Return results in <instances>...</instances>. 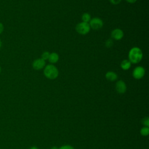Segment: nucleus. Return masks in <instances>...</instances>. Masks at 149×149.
Returning a JSON list of instances; mask_svg holds the SVG:
<instances>
[{
  "mask_svg": "<svg viewBox=\"0 0 149 149\" xmlns=\"http://www.w3.org/2000/svg\"><path fill=\"white\" fill-rule=\"evenodd\" d=\"M128 58L131 63H138L143 58V52L139 47H133L129 52Z\"/></svg>",
  "mask_w": 149,
  "mask_h": 149,
  "instance_id": "nucleus-1",
  "label": "nucleus"
},
{
  "mask_svg": "<svg viewBox=\"0 0 149 149\" xmlns=\"http://www.w3.org/2000/svg\"><path fill=\"white\" fill-rule=\"evenodd\" d=\"M44 74L47 79L54 80L58 77L59 72L55 66L52 64H49L44 67Z\"/></svg>",
  "mask_w": 149,
  "mask_h": 149,
  "instance_id": "nucleus-2",
  "label": "nucleus"
},
{
  "mask_svg": "<svg viewBox=\"0 0 149 149\" xmlns=\"http://www.w3.org/2000/svg\"><path fill=\"white\" fill-rule=\"evenodd\" d=\"M90 26L88 23L80 22L78 23L76 26V31L81 35H86L89 33L90 30Z\"/></svg>",
  "mask_w": 149,
  "mask_h": 149,
  "instance_id": "nucleus-3",
  "label": "nucleus"
},
{
  "mask_svg": "<svg viewBox=\"0 0 149 149\" xmlns=\"http://www.w3.org/2000/svg\"><path fill=\"white\" fill-rule=\"evenodd\" d=\"M89 25L90 28L93 29V30H97L102 28L103 26V22L98 17H94L90 20L89 22Z\"/></svg>",
  "mask_w": 149,
  "mask_h": 149,
  "instance_id": "nucleus-4",
  "label": "nucleus"
},
{
  "mask_svg": "<svg viewBox=\"0 0 149 149\" xmlns=\"http://www.w3.org/2000/svg\"><path fill=\"white\" fill-rule=\"evenodd\" d=\"M145 74V69L143 66H137L132 72L133 77L136 79H140L143 77Z\"/></svg>",
  "mask_w": 149,
  "mask_h": 149,
  "instance_id": "nucleus-5",
  "label": "nucleus"
},
{
  "mask_svg": "<svg viewBox=\"0 0 149 149\" xmlns=\"http://www.w3.org/2000/svg\"><path fill=\"white\" fill-rule=\"evenodd\" d=\"M115 88L118 93L124 94L127 90L126 84L123 80H119L116 83Z\"/></svg>",
  "mask_w": 149,
  "mask_h": 149,
  "instance_id": "nucleus-6",
  "label": "nucleus"
},
{
  "mask_svg": "<svg viewBox=\"0 0 149 149\" xmlns=\"http://www.w3.org/2000/svg\"><path fill=\"white\" fill-rule=\"evenodd\" d=\"M32 66L35 70H41L45 66V62L41 58L37 59L33 61Z\"/></svg>",
  "mask_w": 149,
  "mask_h": 149,
  "instance_id": "nucleus-7",
  "label": "nucleus"
},
{
  "mask_svg": "<svg viewBox=\"0 0 149 149\" xmlns=\"http://www.w3.org/2000/svg\"><path fill=\"white\" fill-rule=\"evenodd\" d=\"M123 32L120 29H115L111 32V37L112 39L115 40H120L123 37Z\"/></svg>",
  "mask_w": 149,
  "mask_h": 149,
  "instance_id": "nucleus-8",
  "label": "nucleus"
},
{
  "mask_svg": "<svg viewBox=\"0 0 149 149\" xmlns=\"http://www.w3.org/2000/svg\"><path fill=\"white\" fill-rule=\"evenodd\" d=\"M105 77L108 81H113L117 79L118 75L113 72L109 71L105 74Z\"/></svg>",
  "mask_w": 149,
  "mask_h": 149,
  "instance_id": "nucleus-9",
  "label": "nucleus"
},
{
  "mask_svg": "<svg viewBox=\"0 0 149 149\" xmlns=\"http://www.w3.org/2000/svg\"><path fill=\"white\" fill-rule=\"evenodd\" d=\"M48 60L51 63H55L59 60V55L56 52L50 53L49 56V58H48Z\"/></svg>",
  "mask_w": 149,
  "mask_h": 149,
  "instance_id": "nucleus-10",
  "label": "nucleus"
},
{
  "mask_svg": "<svg viewBox=\"0 0 149 149\" xmlns=\"http://www.w3.org/2000/svg\"><path fill=\"white\" fill-rule=\"evenodd\" d=\"M130 66H131V62L127 59H124L120 63V67L124 70H127L129 69Z\"/></svg>",
  "mask_w": 149,
  "mask_h": 149,
  "instance_id": "nucleus-11",
  "label": "nucleus"
},
{
  "mask_svg": "<svg viewBox=\"0 0 149 149\" xmlns=\"http://www.w3.org/2000/svg\"><path fill=\"white\" fill-rule=\"evenodd\" d=\"M81 20L83 22L89 23L91 20V16L88 13H84L81 16Z\"/></svg>",
  "mask_w": 149,
  "mask_h": 149,
  "instance_id": "nucleus-12",
  "label": "nucleus"
},
{
  "mask_svg": "<svg viewBox=\"0 0 149 149\" xmlns=\"http://www.w3.org/2000/svg\"><path fill=\"white\" fill-rule=\"evenodd\" d=\"M140 134L143 136H147L149 134V127L143 126L140 129Z\"/></svg>",
  "mask_w": 149,
  "mask_h": 149,
  "instance_id": "nucleus-13",
  "label": "nucleus"
},
{
  "mask_svg": "<svg viewBox=\"0 0 149 149\" xmlns=\"http://www.w3.org/2000/svg\"><path fill=\"white\" fill-rule=\"evenodd\" d=\"M141 122L142 125H144V126L149 127V118L148 116H146V117L143 118L141 119Z\"/></svg>",
  "mask_w": 149,
  "mask_h": 149,
  "instance_id": "nucleus-14",
  "label": "nucleus"
},
{
  "mask_svg": "<svg viewBox=\"0 0 149 149\" xmlns=\"http://www.w3.org/2000/svg\"><path fill=\"white\" fill-rule=\"evenodd\" d=\"M49 54H50V53L48 51L44 52L41 55V59H43L44 61L48 60L49 58Z\"/></svg>",
  "mask_w": 149,
  "mask_h": 149,
  "instance_id": "nucleus-15",
  "label": "nucleus"
},
{
  "mask_svg": "<svg viewBox=\"0 0 149 149\" xmlns=\"http://www.w3.org/2000/svg\"><path fill=\"white\" fill-rule=\"evenodd\" d=\"M113 40L111 38H109V39L107 40V41L105 42V46L107 48H110L113 45Z\"/></svg>",
  "mask_w": 149,
  "mask_h": 149,
  "instance_id": "nucleus-16",
  "label": "nucleus"
},
{
  "mask_svg": "<svg viewBox=\"0 0 149 149\" xmlns=\"http://www.w3.org/2000/svg\"><path fill=\"white\" fill-rule=\"evenodd\" d=\"M59 149H74V148L69 144H65L59 147Z\"/></svg>",
  "mask_w": 149,
  "mask_h": 149,
  "instance_id": "nucleus-17",
  "label": "nucleus"
},
{
  "mask_svg": "<svg viewBox=\"0 0 149 149\" xmlns=\"http://www.w3.org/2000/svg\"><path fill=\"white\" fill-rule=\"evenodd\" d=\"M109 1L113 5H118L122 1V0H109Z\"/></svg>",
  "mask_w": 149,
  "mask_h": 149,
  "instance_id": "nucleus-18",
  "label": "nucleus"
},
{
  "mask_svg": "<svg viewBox=\"0 0 149 149\" xmlns=\"http://www.w3.org/2000/svg\"><path fill=\"white\" fill-rule=\"evenodd\" d=\"M3 29H4V26H3V24L0 22V35L2 33L3 31Z\"/></svg>",
  "mask_w": 149,
  "mask_h": 149,
  "instance_id": "nucleus-19",
  "label": "nucleus"
},
{
  "mask_svg": "<svg viewBox=\"0 0 149 149\" xmlns=\"http://www.w3.org/2000/svg\"><path fill=\"white\" fill-rule=\"evenodd\" d=\"M126 1L130 3H134L137 1V0H126Z\"/></svg>",
  "mask_w": 149,
  "mask_h": 149,
  "instance_id": "nucleus-20",
  "label": "nucleus"
},
{
  "mask_svg": "<svg viewBox=\"0 0 149 149\" xmlns=\"http://www.w3.org/2000/svg\"><path fill=\"white\" fill-rule=\"evenodd\" d=\"M51 149H59V147H58L56 146H53L51 148Z\"/></svg>",
  "mask_w": 149,
  "mask_h": 149,
  "instance_id": "nucleus-21",
  "label": "nucleus"
},
{
  "mask_svg": "<svg viewBox=\"0 0 149 149\" xmlns=\"http://www.w3.org/2000/svg\"><path fill=\"white\" fill-rule=\"evenodd\" d=\"M30 149H38V148L37 147H36V146H33V147H31L30 148Z\"/></svg>",
  "mask_w": 149,
  "mask_h": 149,
  "instance_id": "nucleus-22",
  "label": "nucleus"
},
{
  "mask_svg": "<svg viewBox=\"0 0 149 149\" xmlns=\"http://www.w3.org/2000/svg\"><path fill=\"white\" fill-rule=\"evenodd\" d=\"M2 41H1V40L0 39V48H1V47H2Z\"/></svg>",
  "mask_w": 149,
  "mask_h": 149,
  "instance_id": "nucleus-23",
  "label": "nucleus"
},
{
  "mask_svg": "<svg viewBox=\"0 0 149 149\" xmlns=\"http://www.w3.org/2000/svg\"><path fill=\"white\" fill-rule=\"evenodd\" d=\"M1 72V65H0V73Z\"/></svg>",
  "mask_w": 149,
  "mask_h": 149,
  "instance_id": "nucleus-24",
  "label": "nucleus"
}]
</instances>
